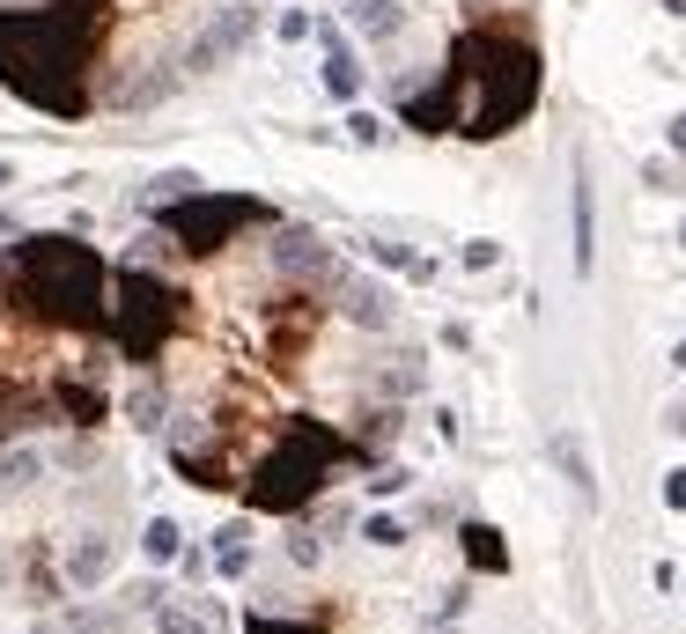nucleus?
Returning a JSON list of instances; mask_svg holds the SVG:
<instances>
[{"mask_svg": "<svg viewBox=\"0 0 686 634\" xmlns=\"http://www.w3.org/2000/svg\"><path fill=\"white\" fill-rule=\"evenodd\" d=\"M111 37V0H52V8H0V81L52 119L89 111V67Z\"/></svg>", "mask_w": 686, "mask_h": 634, "instance_id": "f257e3e1", "label": "nucleus"}, {"mask_svg": "<svg viewBox=\"0 0 686 634\" xmlns=\"http://www.w3.org/2000/svg\"><path fill=\"white\" fill-rule=\"evenodd\" d=\"M540 97V52L524 37H466L450 74H443L436 97L406 103V125L414 133H472V141H494L510 133Z\"/></svg>", "mask_w": 686, "mask_h": 634, "instance_id": "f03ea898", "label": "nucleus"}, {"mask_svg": "<svg viewBox=\"0 0 686 634\" xmlns=\"http://www.w3.org/2000/svg\"><path fill=\"white\" fill-rule=\"evenodd\" d=\"M111 266L81 237H23V244L0 251V295L23 325L45 332H111Z\"/></svg>", "mask_w": 686, "mask_h": 634, "instance_id": "7ed1b4c3", "label": "nucleus"}, {"mask_svg": "<svg viewBox=\"0 0 686 634\" xmlns=\"http://www.w3.org/2000/svg\"><path fill=\"white\" fill-rule=\"evenodd\" d=\"M340 458H355L340 436H325L318 420H295L288 442H281V450H273V458L244 480V502H251V510H273V516H281V510H303V502L325 488V472H333Z\"/></svg>", "mask_w": 686, "mask_h": 634, "instance_id": "20e7f679", "label": "nucleus"}, {"mask_svg": "<svg viewBox=\"0 0 686 634\" xmlns=\"http://www.w3.org/2000/svg\"><path fill=\"white\" fill-rule=\"evenodd\" d=\"M119 303H111V340H119L126 362H155L163 340L185 325V288H171L163 273L148 266H119Z\"/></svg>", "mask_w": 686, "mask_h": 634, "instance_id": "39448f33", "label": "nucleus"}, {"mask_svg": "<svg viewBox=\"0 0 686 634\" xmlns=\"http://www.w3.org/2000/svg\"><path fill=\"white\" fill-rule=\"evenodd\" d=\"M251 221H273L266 199H244V193H185L163 207V229H171V244L185 251V259H215L237 229H251Z\"/></svg>", "mask_w": 686, "mask_h": 634, "instance_id": "423d86ee", "label": "nucleus"}, {"mask_svg": "<svg viewBox=\"0 0 686 634\" xmlns=\"http://www.w3.org/2000/svg\"><path fill=\"white\" fill-rule=\"evenodd\" d=\"M273 273H281V281H325V273H333V251H325L318 229L281 221V229H273Z\"/></svg>", "mask_w": 686, "mask_h": 634, "instance_id": "0eeeda50", "label": "nucleus"}, {"mask_svg": "<svg viewBox=\"0 0 686 634\" xmlns=\"http://www.w3.org/2000/svg\"><path fill=\"white\" fill-rule=\"evenodd\" d=\"M244 37H251V8H244V0H229V8H221L215 23H207V30L193 37L185 67H193V74H199V67H215L221 52H244Z\"/></svg>", "mask_w": 686, "mask_h": 634, "instance_id": "6e6552de", "label": "nucleus"}, {"mask_svg": "<svg viewBox=\"0 0 686 634\" xmlns=\"http://www.w3.org/2000/svg\"><path fill=\"white\" fill-rule=\"evenodd\" d=\"M340 310H347V325H362V332H384V325H392L384 288H377V281H362V273H347V281H340Z\"/></svg>", "mask_w": 686, "mask_h": 634, "instance_id": "1a4fd4ad", "label": "nucleus"}, {"mask_svg": "<svg viewBox=\"0 0 686 634\" xmlns=\"http://www.w3.org/2000/svg\"><path fill=\"white\" fill-rule=\"evenodd\" d=\"M52 414H67L74 428H97V420L111 414V398H104L97 384H52Z\"/></svg>", "mask_w": 686, "mask_h": 634, "instance_id": "9d476101", "label": "nucleus"}, {"mask_svg": "<svg viewBox=\"0 0 686 634\" xmlns=\"http://www.w3.org/2000/svg\"><path fill=\"white\" fill-rule=\"evenodd\" d=\"M104 576H111V538L89 532V538H81V546L67 554V583H74V590H97Z\"/></svg>", "mask_w": 686, "mask_h": 634, "instance_id": "9b49d317", "label": "nucleus"}, {"mask_svg": "<svg viewBox=\"0 0 686 634\" xmlns=\"http://www.w3.org/2000/svg\"><path fill=\"white\" fill-rule=\"evenodd\" d=\"M598 266V207H590V171H576V273Z\"/></svg>", "mask_w": 686, "mask_h": 634, "instance_id": "f8f14e48", "label": "nucleus"}, {"mask_svg": "<svg viewBox=\"0 0 686 634\" xmlns=\"http://www.w3.org/2000/svg\"><path fill=\"white\" fill-rule=\"evenodd\" d=\"M347 23L384 45V37H399V23H406V15H399V0H347Z\"/></svg>", "mask_w": 686, "mask_h": 634, "instance_id": "ddd939ff", "label": "nucleus"}, {"mask_svg": "<svg viewBox=\"0 0 686 634\" xmlns=\"http://www.w3.org/2000/svg\"><path fill=\"white\" fill-rule=\"evenodd\" d=\"M466 554H472V568H488V576H502V568H510V554H502V532H494V524H466Z\"/></svg>", "mask_w": 686, "mask_h": 634, "instance_id": "4468645a", "label": "nucleus"}, {"mask_svg": "<svg viewBox=\"0 0 686 634\" xmlns=\"http://www.w3.org/2000/svg\"><path fill=\"white\" fill-rule=\"evenodd\" d=\"M355 89H362V67H355V52L333 37V45H325V97H355Z\"/></svg>", "mask_w": 686, "mask_h": 634, "instance_id": "2eb2a0df", "label": "nucleus"}, {"mask_svg": "<svg viewBox=\"0 0 686 634\" xmlns=\"http://www.w3.org/2000/svg\"><path fill=\"white\" fill-rule=\"evenodd\" d=\"M244 568H251L244 524H221V532H215V576H244Z\"/></svg>", "mask_w": 686, "mask_h": 634, "instance_id": "dca6fc26", "label": "nucleus"}, {"mask_svg": "<svg viewBox=\"0 0 686 634\" xmlns=\"http://www.w3.org/2000/svg\"><path fill=\"white\" fill-rule=\"evenodd\" d=\"M30 480H45V458L37 450H0V494L30 488Z\"/></svg>", "mask_w": 686, "mask_h": 634, "instance_id": "f3484780", "label": "nucleus"}, {"mask_svg": "<svg viewBox=\"0 0 686 634\" xmlns=\"http://www.w3.org/2000/svg\"><path fill=\"white\" fill-rule=\"evenodd\" d=\"M554 458H562V472L576 480V494H584V502H598V480H590V458H584V442H576V436H554Z\"/></svg>", "mask_w": 686, "mask_h": 634, "instance_id": "a211bd4d", "label": "nucleus"}, {"mask_svg": "<svg viewBox=\"0 0 686 634\" xmlns=\"http://www.w3.org/2000/svg\"><path fill=\"white\" fill-rule=\"evenodd\" d=\"M141 554L148 561H177V554H185V532H177L171 516H155V524L141 532Z\"/></svg>", "mask_w": 686, "mask_h": 634, "instance_id": "6ab92c4d", "label": "nucleus"}, {"mask_svg": "<svg viewBox=\"0 0 686 634\" xmlns=\"http://www.w3.org/2000/svg\"><path fill=\"white\" fill-rule=\"evenodd\" d=\"M193 185H199V177H185V171L155 177V193H148V199H155V215H163V207H171V199H185V193H193Z\"/></svg>", "mask_w": 686, "mask_h": 634, "instance_id": "aec40b11", "label": "nucleus"}, {"mask_svg": "<svg viewBox=\"0 0 686 634\" xmlns=\"http://www.w3.org/2000/svg\"><path fill=\"white\" fill-rule=\"evenodd\" d=\"M362 538H369V546H406V524H399V516H369Z\"/></svg>", "mask_w": 686, "mask_h": 634, "instance_id": "412c9836", "label": "nucleus"}, {"mask_svg": "<svg viewBox=\"0 0 686 634\" xmlns=\"http://www.w3.org/2000/svg\"><path fill=\"white\" fill-rule=\"evenodd\" d=\"M155 634H199V620L177 612V605H155Z\"/></svg>", "mask_w": 686, "mask_h": 634, "instance_id": "4be33fe9", "label": "nucleus"}, {"mask_svg": "<svg viewBox=\"0 0 686 634\" xmlns=\"http://www.w3.org/2000/svg\"><path fill=\"white\" fill-rule=\"evenodd\" d=\"M347 133H355L362 147H377V141H384V119H377V111H355V119H347Z\"/></svg>", "mask_w": 686, "mask_h": 634, "instance_id": "5701e85b", "label": "nucleus"}, {"mask_svg": "<svg viewBox=\"0 0 686 634\" xmlns=\"http://www.w3.org/2000/svg\"><path fill=\"white\" fill-rule=\"evenodd\" d=\"M288 561L295 568H318V538H311V532H288Z\"/></svg>", "mask_w": 686, "mask_h": 634, "instance_id": "b1692460", "label": "nucleus"}, {"mask_svg": "<svg viewBox=\"0 0 686 634\" xmlns=\"http://www.w3.org/2000/svg\"><path fill=\"white\" fill-rule=\"evenodd\" d=\"M251 634H318V627H303V620H273V612H259V620H251Z\"/></svg>", "mask_w": 686, "mask_h": 634, "instance_id": "393cba45", "label": "nucleus"}, {"mask_svg": "<svg viewBox=\"0 0 686 634\" xmlns=\"http://www.w3.org/2000/svg\"><path fill=\"white\" fill-rule=\"evenodd\" d=\"M406 480H414V472H406V464H384V472H377V480H369V494H399V488H406Z\"/></svg>", "mask_w": 686, "mask_h": 634, "instance_id": "a878e982", "label": "nucleus"}, {"mask_svg": "<svg viewBox=\"0 0 686 634\" xmlns=\"http://www.w3.org/2000/svg\"><path fill=\"white\" fill-rule=\"evenodd\" d=\"M311 30H318V23H311L303 8H281V37H288V45H295V37H311Z\"/></svg>", "mask_w": 686, "mask_h": 634, "instance_id": "bb28decb", "label": "nucleus"}, {"mask_svg": "<svg viewBox=\"0 0 686 634\" xmlns=\"http://www.w3.org/2000/svg\"><path fill=\"white\" fill-rule=\"evenodd\" d=\"M494 259H502V244H488V237H480V244H466V266H472V273H488Z\"/></svg>", "mask_w": 686, "mask_h": 634, "instance_id": "cd10ccee", "label": "nucleus"}, {"mask_svg": "<svg viewBox=\"0 0 686 634\" xmlns=\"http://www.w3.org/2000/svg\"><path fill=\"white\" fill-rule=\"evenodd\" d=\"M664 502H672V510H686V472H664Z\"/></svg>", "mask_w": 686, "mask_h": 634, "instance_id": "c85d7f7f", "label": "nucleus"}, {"mask_svg": "<svg viewBox=\"0 0 686 634\" xmlns=\"http://www.w3.org/2000/svg\"><path fill=\"white\" fill-rule=\"evenodd\" d=\"M672 147H679V155H686V111H679V119H672Z\"/></svg>", "mask_w": 686, "mask_h": 634, "instance_id": "c756f323", "label": "nucleus"}, {"mask_svg": "<svg viewBox=\"0 0 686 634\" xmlns=\"http://www.w3.org/2000/svg\"><path fill=\"white\" fill-rule=\"evenodd\" d=\"M672 369H686V340H679V347H672Z\"/></svg>", "mask_w": 686, "mask_h": 634, "instance_id": "7c9ffc66", "label": "nucleus"}, {"mask_svg": "<svg viewBox=\"0 0 686 634\" xmlns=\"http://www.w3.org/2000/svg\"><path fill=\"white\" fill-rule=\"evenodd\" d=\"M664 8H672V15H686V0H664Z\"/></svg>", "mask_w": 686, "mask_h": 634, "instance_id": "2f4dec72", "label": "nucleus"}, {"mask_svg": "<svg viewBox=\"0 0 686 634\" xmlns=\"http://www.w3.org/2000/svg\"><path fill=\"white\" fill-rule=\"evenodd\" d=\"M0 185H8V163H0Z\"/></svg>", "mask_w": 686, "mask_h": 634, "instance_id": "473e14b6", "label": "nucleus"}, {"mask_svg": "<svg viewBox=\"0 0 686 634\" xmlns=\"http://www.w3.org/2000/svg\"><path fill=\"white\" fill-rule=\"evenodd\" d=\"M0 428H8V406H0Z\"/></svg>", "mask_w": 686, "mask_h": 634, "instance_id": "72a5a7b5", "label": "nucleus"}, {"mask_svg": "<svg viewBox=\"0 0 686 634\" xmlns=\"http://www.w3.org/2000/svg\"><path fill=\"white\" fill-rule=\"evenodd\" d=\"M679 244H686V221H679Z\"/></svg>", "mask_w": 686, "mask_h": 634, "instance_id": "f704fd0d", "label": "nucleus"}]
</instances>
